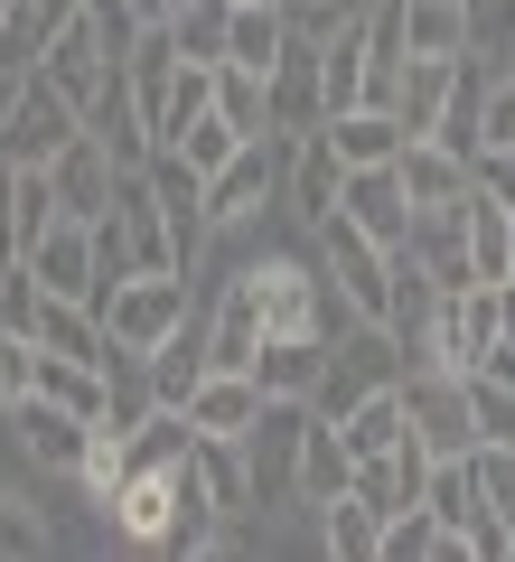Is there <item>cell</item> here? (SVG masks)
<instances>
[{"label": "cell", "mask_w": 515, "mask_h": 562, "mask_svg": "<svg viewBox=\"0 0 515 562\" xmlns=\"http://www.w3.org/2000/svg\"><path fill=\"white\" fill-rule=\"evenodd\" d=\"M244 291H254V310H262V338H337V328H357V319H347V301L318 281V262H300V254L254 262Z\"/></svg>", "instance_id": "1"}, {"label": "cell", "mask_w": 515, "mask_h": 562, "mask_svg": "<svg viewBox=\"0 0 515 562\" xmlns=\"http://www.w3.org/2000/svg\"><path fill=\"white\" fill-rule=\"evenodd\" d=\"M94 319H103V357H150L159 338L188 328V281L179 272H122L94 301Z\"/></svg>", "instance_id": "2"}, {"label": "cell", "mask_w": 515, "mask_h": 562, "mask_svg": "<svg viewBox=\"0 0 515 562\" xmlns=\"http://www.w3.org/2000/svg\"><path fill=\"white\" fill-rule=\"evenodd\" d=\"M310 235H318V281L347 301V319H376V328H384V310H394V244L357 235L337 206L310 225Z\"/></svg>", "instance_id": "3"}, {"label": "cell", "mask_w": 515, "mask_h": 562, "mask_svg": "<svg viewBox=\"0 0 515 562\" xmlns=\"http://www.w3.org/2000/svg\"><path fill=\"white\" fill-rule=\"evenodd\" d=\"M76 132H85V122H76V103H66L57 85L38 76V66L0 85V160H20V169H47V160H57V150H66Z\"/></svg>", "instance_id": "4"}, {"label": "cell", "mask_w": 515, "mask_h": 562, "mask_svg": "<svg viewBox=\"0 0 515 562\" xmlns=\"http://www.w3.org/2000/svg\"><path fill=\"white\" fill-rule=\"evenodd\" d=\"M20 262L38 272V291H57V301H85V310L103 301V272H94V225H85V216H57V225H47V235L20 254Z\"/></svg>", "instance_id": "5"}, {"label": "cell", "mask_w": 515, "mask_h": 562, "mask_svg": "<svg viewBox=\"0 0 515 562\" xmlns=\"http://www.w3.org/2000/svg\"><path fill=\"white\" fill-rule=\"evenodd\" d=\"M262 103H272V132H281V140L328 122V103H318V38H300V29L281 38L272 76H262Z\"/></svg>", "instance_id": "6"}, {"label": "cell", "mask_w": 515, "mask_h": 562, "mask_svg": "<svg viewBox=\"0 0 515 562\" xmlns=\"http://www.w3.org/2000/svg\"><path fill=\"white\" fill-rule=\"evenodd\" d=\"M347 479H357V460L337 441V422H318L310 403H300V422H291V497L328 506V497H347Z\"/></svg>", "instance_id": "7"}, {"label": "cell", "mask_w": 515, "mask_h": 562, "mask_svg": "<svg viewBox=\"0 0 515 562\" xmlns=\"http://www.w3.org/2000/svg\"><path fill=\"white\" fill-rule=\"evenodd\" d=\"M272 188H281V160H272V132H262V140H244V150H225L206 169V225H244Z\"/></svg>", "instance_id": "8"}, {"label": "cell", "mask_w": 515, "mask_h": 562, "mask_svg": "<svg viewBox=\"0 0 515 562\" xmlns=\"http://www.w3.org/2000/svg\"><path fill=\"white\" fill-rule=\"evenodd\" d=\"M337 216L357 225V235H376V244H403V235H413V198H403L394 160L347 169V179H337Z\"/></svg>", "instance_id": "9"}, {"label": "cell", "mask_w": 515, "mask_h": 562, "mask_svg": "<svg viewBox=\"0 0 515 562\" xmlns=\"http://www.w3.org/2000/svg\"><path fill=\"white\" fill-rule=\"evenodd\" d=\"M10 422H20V450H29L38 469L76 479L85 441H94V422H85V413H66V403H47V394H20V403H10Z\"/></svg>", "instance_id": "10"}, {"label": "cell", "mask_w": 515, "mask_h": 562, "mask_svg": "<svg viewBox=\"0 0 515 562\" xmlns=\"http://www.w3.org/2000/svg\"><path fill=\"white\" fill-rule=\"evenodd\" d=\"M47 188H57V216H85V225H94L103 206H113V150H103L94 132H76L57 160H47Z\"/></svg>", "instance_id": "11"}, {"label": "cell", "mask_w": 515, "mask_h": 562, "mask_svg": "<svg viewBox=\"0 0 515 562\" xmlns=\"http://www.w3.org/2000/svg\"><path fill=\"white\" fill-rule=\"evenodd\" d=\"M76 122L103 140V150H113V169H141V160H150V122H141V103H132V85H122V66L76 103Z\"/></svg>", "instance_id": "12"}, {"label": "cell", "mask_w": 515, "mask_h": 562, "mask_svg": "<svg viewBox=\"0 0 515 562\" xmlns=\"http://www.w3.org/2000/svg\"><path fill=\"white\" fill-rule=\"evenodd\" d=\"M394 179H403V198H413V216H432V206H459L469 198V160H459L450 140H403L394 150Z\"/></svg>", "instance_id": "13"}, {"label": "cell", "mask_w": 515, "mask_h": 562, "mask_svg": "<svg viewBox=\"0 0 515 562\" xmlns=\"http://www.w3.org/2000/svg\"><path fill=\"white\" fill-rule=\"evenodd\" d=\"M394 38H403V57H469L478 10L469 0H394Z\"/></svg>", "instance_id": "14"}, {"label": "cell", "mask_w": 515, "mask_h": 562, "mask_svg": "<svg viewBox=\"0 0 515 562\" xmlns=\"http://www.w3.org/2000/svg\"><path fill=\"white\" fill-rule=\"evenodd\" d=\"M179 413L198 422V431H225V441H244V431L262 422V384H254V375H235V366H206L198 394H188Z\"/></svg>", "instance_id": "15"}, {"label": "cell", "mask_w": 515, "mask_h": 562, "mask_svg": "<svg viewBox=\"0 0 515 562\" xmlns=\"http://www.w3.org/2000/svg\"><path fill=\"white\" fill-rule=\"evenodd\" d=\"M459 254H469L478 281H506L515 272V216H506V198H488V188L459 198Z\"/></svg>", "instance_id": "16"}, {"label": "cell", "mask_w": 515, "mask_h": 562, "mask_svg": "<svg viewBox=\"0 0 515 562\" xmlns=\"http://www.w3.org/2000/svg\"><path fill=\"white\" fill-rule=\"evenodd\" d=\"M318 375H328V338H262V347H254L262 403H310Z\"/></svg>", "instance_id": "17"}, {"label": "cell", "mask_w": 515, "mask_h": 562, "mask_svg": "<svg viewBox=\"0 0 515 562\" xmlns=\"http://www.w3.org/2000/svg\"><path fill=\"white\" fill-rule=\"evenodd\" d=\"M198 347H206V366H235V375H254V347H262V310H254V291H244V272L216 291V319L198 328Z\"/></svg>", "instance_id": "18"}, {"label": "cell", "mask_w": 515, "mask_h": 562, "mask_svg": "<svg viewBox=\"0 0 515 562\" xmlns=\"http://www.w3.org/2000/svg\"><path fill=\"white\" fill-rule=\"evenodd\" d=\"M450 66H459V57H403L394 94H384V113L403 122V140L440 132V113H450Z\"/></svg>", "instance_id": "19"}, {"label": "cell", "mask_w": 515, "mask_h": 562, "mask_svg": "<svg viewBox=\"0 0 515 562\" xmlns=\"http://www.w3.org/2000/svg\"><path fill=\"white\" fill-rule=\"evenodd\" d=\"M318 132H328L337 169H376V160H394V150H403V122L384 113V103H347V113H328Z\"/></svg>", "instance_id": "20"}, {"label": "cell", "mask_w": 515, "mask_h": 562, "mask_svg": "<svg viewBox=\"0 0 515 562\" xmlns=\"http://www.w3.org/2000/svg\"><path fill=\"white\" fill-rule=\"evenodd\" d=\"M29 347H38V357H85V366H103V319H94L85 301H57V291H38Z\"/></svg>", "instance_id": "21"}, {"label": "cell", "mask_w": 515, "mask_h": 562, "mask_svg": "<svg viewBox=\"0 0 515 562\" xmlns=\"http://www.w3.org/2000/svg\"><path fill=\"white\" fill-rule=\"evenodd\" d=\"M337 179H347V169H337L328 132H291V169H281V188H291V206H300L310 225L337 206Z\"/></svg>", "instance_id": "22"}, {"label": "cell", "mask_w": 515, "mask_h": 562, "mask_svg": "<svg viewBox=\"0 0 515 562\" xmlns=\"http://www.w3.org/2000/svg\"><path fill=\"white\" fill-rule=\"evenodd\" d=\"M76 10H85V0H10V20H0V66H10V76H29V66H38V47L57 38Z\"/></svg>", "instance_id": "23"}, {"label": "cell", "mask_w": 515, "mask_h": 562, "mask_svg": "<svg viewBox=\"0 0 515 562\" xmlns=\"http://www.w3.org/2000/svg\"><path fill=\"white\" fill-rule=\"evenodd\" d=\"M281 38H291V20H281V10H262V0H235V20H225V57H216V66H254V76H272Z\"/></svg>", "instance_id": "24"}, {"label": "cell", "mask_w": 515, "mask_h": 562, "mask_svg": "<svg viewBox=\"0 0 515 562\" xmlns=\"http://www.w3.org/2000/svg\"><path fill=\"white\" fill-rule=\"evenodd\" d=\"M422 553H459V525L450 516H432V506H394L384 516V543H376V562H422Z\"/></svg>", "instance_id": "25"}, {"label": "cell", "mask_w": 515, "mask_h": 562, "mask_svg": "<svg viewBox=\"0 0 515 562\" xmlns=\"http://www.w3.org/2000/svg\"><path fill=\"white\" fill-rule=\"evenodd\" d=\"M318 525H328V553L337 562H376V543H384V506H366V497H328Z\"/></svg>", "instance_id": "26"}, {"label": "cell", "mask_w": 515, "mask_h": 562, "mask_svg": "<svg viewBox=\"0 0 515 562\" xmlns=\"http://www.w3.org/2000/svg\"><path fill=\"white\" fill-rule=\"evenodd\" d=\"M29 394L66 403V413H85V422H103V366H85V357H38V384H29Z\"/></svg>", "instance_id": "27"}, {"label": "cell", "mask_w": 515, "mask_h": 562, "mask_svg": "<svg viewBox=\"0 0 515 562\" xmlns=\"http://www.w3.org/2000/svg\"><path fill=\"white\" fill-rule=\"evenodd\" d=\"M469 497L478 516H515V441H469Z\"/></svg>", "instance_id": "28"}, {"label": "cell", "mask_w": 515, "mask_h": 562, "mask_svg": "<svg viewBox=\"0 0 515 562\" xmlns=\"http://www.w3.org/2000/svg\"><path fill=\"white\" fill-rule=\"evenodd\" d=\"M225 20H235V0H179V10H169V38H179V57L216 66V57H225Z\"/></svg>", "instance_id": "29"}, {"label": "cell", "mask_w": 515, "mask_h": 562, "mask_svg": "<svg viewBox=\"0 0 515 562\" xmlns=\"http://www.w3.org/2000/svg\"><path fill=\"white\" fill-rule=\"evenodd\" d=\"M216 113L235 122L244 140L272 132V103H262V76H254V66H216Z\"/></svg>", "instance_id": "30"}, {"label": "cell", "mask_w": 515, "mask_h": 562, "mask_svg": "<svg viewBox=\"0 0 515 562\" xmlns=\"http://www.w3.org/2000/svg\"><path fill=\"white\" fill-rule=\"evenodd\" d=\"M198 469H206V487H216L225 516H235V506H254V479H244V441H225V431H198Z\"/></svg>", "instance_id": "31"}, {"label": "cell", "mask_w": 515, "mask_h": 562, "mask_svg": "<svg viewBox=\"0 0 515 562\" xmlns=\"http://www.w3.org/2000/svg\"><path fill=\"white\" fill-rule=\"evenodd\" d=\"M206 103H216V66H198V57H179V76H169V103H159V132H150V150L169 132H179V122H198Z\"/></svg>", "instance_id": "32"}, {"label": "cell", "mask_w": 515, "mask_h": 562, "mask_svg": "<svg viewBox=\"0 0 515 562\" xmlns=\"http://www.w3.org/2000/svg\"><path fill=\"white\" fill-rule=\"evenodd\" d=\"M469 422H478V441H515V384L469 375Z\"/></svg>", "instance_id": "33"}, {"label": "cell", "mask_w": 515, "mask_h": 562, "mask_svg": "<svg viewBox=\"0 0 515 562\" xmlns=\"http://www.w3.org/2000/svg\"><path fill=\"white\" fill-rule=\"evenodd\" d=\"M469 188H488V198L515 206V140H478L469 150Z\"/></svg>", "instance_id": "34"}, {"label": "cell", "mask_w": 515, "mask_h": 562, "mask_svg": "<svg viewBox=\"0 0 515 562\" xmlns=\"http://www.w3.org/2000/svg\"><path fill=\"white\" fill-rule=\"evenodd\" d=\"M29 319H38V272L29 262H0V328L29 338Z\"/></svg>", "instance_id": "35"}, {"label": "cell", "mask_w": 515, "mask_h": 562, "mask_svg": "<svg viewBox=\"0 0 515 562\" xmlns=\"http://www.w3.org/2000/svg\"><path fill=\"white\" fill-rule=\"evenodd\" d=\"M29 553H47V525L20 497H0V562H29Z\"/></svg>", "instance_id": "36"}, {"label": "cell", "mask_w": 515, "mask_h": 562, "mask_svg": "<svg viewBox=\"0 0 515 562\" xmlns=\"http://www.w3.org/2000/svg\"><path fill=\"white\" fill-rule=\"evenodd\" d=\"M29 384H38V347H29L20 328H0V403H20Z\"/></svg>", "instance_id": "37"}, {"label": "cell", "mask_w": 515, "mask_h": 562, "mask_svg": "<svg viewBox=\"0 0 515 562\" xmlns=\"http://www.w3.org/2000/svg\"><path fill=\"white\" fill-rule=\"evenodd\" d=\"M478 140H515V85H506V76L478 94Z\"/></svg>", "instance_id": "38"}, {"label": "cell", "mask_w": 515, "mask_h": 562, "mask_svg": "<svg viewBox=\"0 0 515 562\" xmlns=\"http://www.w3.org/2000/svg\"><path fill=\"white\" fill-rule=\"evenodd\" d=\"M469 375H488V384H515V338H488V357H478Z\"/></svg>", "instance_id": "39"}, {"label": "cell", "mask_w": 515, "mask_h": 562, "mask_svg": "<svg viewBox=\"0 0 515 562\" xmlns=\"http://www.w3.org/2000/svg\"><path fill=\"white\" fill-rule=\"evenodd\" d=\"M506 85H515V57H506Z\"/></svg>", "instance_id": "40"}, {"label": "cell", "mask_w": 515, "mask_h": 562, "mask_svg": "<svg viewBox=\"0 0 515 562\" xmlns=\"http://www.w3.org/2000/svg\"><path fill=\"white\" fill-rule=\"evenodd\" d=\"M0 20H10V0H0Z\"/></svg>", "instance_id": "41"}, {"label": "cell", "mask_w": 515, "mask_h": 562, "mask_svg": "<svg viewBox=\"0 0 515 562\" xmlns=\"http://www.w3.org/2000/svg\"><path fill=\"white\" fill-rule=\"evenodd\" d=\"M0 85H10V66H0Z\"/></svg>", "instance_id": "42"}]
</instances>
